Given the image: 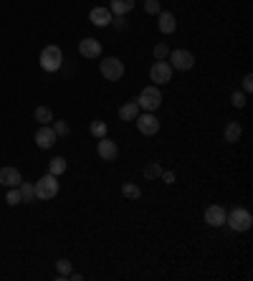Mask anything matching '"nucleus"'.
Segmentation results:
<instances>
[{
  "mask_svg": "<svg viewBox=\"0 0 253 281\" xmlns=\"http://www.w3.org/2000/svg\"><path fill=\"white\" fill-rule=\"evenodd\" d=\"M159 178H162V183H167V185H172V183H175V172H170V170H167V172L162 170V175H159Z\"/></svg>",
  "mask_w": 253,
  "mask_h": 281,
  "instance_id": "obj_31",
  "label": "nucleus"
},
{
  "mask_svg": "<svg viewBox=\"0 0 253 281\" xmlns=\"http://www.w3.org/2000/svg\"><path fill=\"white\" fill-rule=\"evenodd\" d=\"M157 28L165 33V36L175 33V28H177V21H175V15H172V13H167V10H159V13H157Z\"/></svg>",
  "mask_w": 253,
  "mask_h": 281,
  "instance_id": "obj_14",
  "label": "nucleus"
},
{
  "mask_svg": "<svg viewBox=\"0 0 253 281\" xmlns=\"http://www.w3.org/2000/svg\"><path fill=\"white\" fill-rule=\"evenodd\" d=\"M251 89H253V76L251 74H246V76H243V92L248 94Z\"/></svg>",
  "mask_w": 253,
  "mask_h": 281,
  "instance_id": "obj_32",
  "label": "nucleus"
},
{
  "mask_svg": "<svg viewBox=\"0 0 253 281\" xmlns=\"http://www.w3.org/2000/svg\"><path fill=\"white\" fill-rule=\"evenodd\" d=\"M5 200H8V205H18V203H23V200H21V190H18V187H8Z\"/></svg>",
  "mask_w": 253,
  "mask_h": 281,
  "instance_id": "obj_27",
  "label": "nucleus"
},
{
  "mask_svg": "<svg viewBox=\"0 0 253 281\" xmlns=\"http://www.w3.org/2000/svg\"><path fill=\"white\" fill-rule=\"evenodd\" d=\"M225 225H230L236 233H243L253 225V216L246 208H233L230 213H225Z\"/></svg>",
  "mask_w": 253,
  "mask_h": 281,
  "instance_id": "obj_1",
  "label": "nucleus"
},
{
  "mask_svg": "<svg viewBox=\"0 0 253 281\" xmlns=\"http://www.w3.org/2000/svg\"><path fill=\"white\" fill-rule=\"evenodd\" d=\"M205 223L213 225V228L225 225V208H221V205H210V208H205Z\"/></svg>",
  "mask_w": 253,
  "mask_h": 281,
  "instance_id": "obj_12",
  "label": "nucleus"
},
{
  "mask_svg": "<svg viewBox=\"0 0 253 281\" xmlns=\"http://www.w3.org/2000/svg\"><path fill=\"white\" fill-rule=\"evenodd\" d=\"M79 54H81L84 59H99V56H101V43H99L96 38H84V41L79 43Z\"/></svg>",
  "mask_w": 253,
  "mask_h": 281,
  "instance_id": "obj_11",
  "label": "nucleus"
},
{
  "mask_svg": "<svg viewBox=\"0 0 253 281\" xmlns=\"http://www.w3.org/2000/svg\"><path fill=\"white\" fill-rule=\"evenodd\" d=\"M122 195H124L127 200H139L142 198V190H139V185H134V183H124L122 185Z\"/></svg>",
  "mask_w": 253,
  "mask_h": 281,
  "instance_id": "obj_21",
  "label": "nucleus"
},
{
  "mask_svg": "<svg viewBox=\"0 0 253 281\" xmlns=\"http://www.w3.org/2000/svg\"><path fill=\"white\" fill-rule=\"evenodd\" d=\"M159 175H162V165H159V162H150V165L144 167V178H147V180H157Z\"/></svg>",
  "mask_w": 253,
  "mask_h": 281,
  "instance_id": "obj_24",
  "label": "nucleus"
},
{
  "mask_svg": "<svg viewBox=\"0 0 253 281\" xmlns=\"http://www.w3.org/2000/svg\"><path fill=\"white\" fill-rule=\"evenodd\" d=\"M167 56H170V48H167L165 43H157V46H155V59H157V61H165Z\"/></svg>",
  "mask_w": 253,
  "mask_h": 281,
  "instance_id": "obj_28",
  "label": "nucleus"
},
{
  "mask_svg": "<svg viewBox=\"0 0 253 281\" xmlns=\"http://www.w3.org/2000/svg\"><path fill=\"white\" fill-rule=\"evenodd\" d=\"M137 114H139V104H137V99L127 101L124 107L119 109V119H122V122H134Z\"/></svg>",
  "mask_w": 253,
  "mask_h": 281,
  "instance_id": "obj_16",
  "label": "nucleus"
},
{
  "mask_svg": "<svg viewBox=\"0 0 253 281\" xmlns=\"http://www.w3.org/2000/svg\"><path fill=\"white\" fill-rule=\"evenodd\" d=\"M134 8V0H112V15H124Z\"/></svg>",
  "mask_w": 253,
  "mask_h": 281,
  "instance_id": "obj_19",
  "label": "nucleus"
},
{
  "mask_svg": "<svg viewBox=\"0 0 253 281\" xmlns=\"http://www.w3.org/2000/svg\"><path fill=\"white\" fill-rule=\"evenodd\" d=\"M144 10H147L150 15L159 13V0H147V3H144Z\"/></svg>",
  "mask_w": 253,
  "mask_h": 281,
  "instance_id": "obj_29",
  "label": "nucleus"
},
{
  "mask_svg": "<svg viewBox=\"0 0 253 281\" xmlns=\"http://www.w3.org/2000/svg\"><path fill=\"white\" fill-rule=\"evenodd\" d=\"M170 66L172 68H177V71H190L192 66H195V56L185 51V48H177V51H170Z\"/></svg>",
  "mask_w": 253,
  "mask_h": 281,
  "instance_id": "obj_6",
  "label": "nucleus"
},
{
  "mask_svg": "<svg viewBox=\"0 0 253 281\" xmlns=\"http://www.w3.org/2000/svg\"><path fill=\"white\" fill-rule=\"evenodd\" d=\"M21 183H23V178H21V172L15 167H0V185L18 187Z\"/></svg>",
  "mask_w": 253,
  "mask_h": 281,
  "instance_id": "obj_13",
  "label": "nucleus"
},
{
  "mask_svg": "<svg viewBox=\"0 0 253 281\" xmlns=\"http://www.w3.org/2000/svg\"><path fill=\"white\" fill-rule=\"evenodd\" d=\"M137 104H139V109H144V112H155V109H159V104H162V92H159L155 84H152V86H144V89L139 92Z\"/></svg>",
  "mask_w": 253,
  "mask_h": 281,
  "instance_id": "obj_3",
  "label": "nucleus"
},
{
  "mask_svg": "<svg viewBox=\"0 0 253 281\" xmlns=\"http://www.w3.org/2000/svg\"><path fill=\"white\" fill-rule=\"evenodd\" d=\"M241 134H243V127L238 125V122H228L225 125V142L228 145H236L241 139Z\"/></svg>",
  "mask_w": 253,
  "mask_h": 281,
  "instance_id": "obj_17",
  "label": "nucleus"
},
{
  "mask_svg": "<svg viewBox=\"0 0 253 281\" xmlns=\"http://www.w3.org/2000/svg\"><path fill=\"white\" fill-rule=\"evenodd\" d=\"M89 21L99 26V28H104V26H109L112 21H114V15H112V10L109 8H94L92 13H89Z\"/></svg>",
  "mask_w": 253,
  "mask_h": 281,
  "instance_id": "obj_15",
  "label": "nucleus"
},
{
  "mask_svg": "<svg viewBox=\"0 0 253 281\" xmlns=\"http://www.w3.org/2000/svg\"><path fill=\"white\" fill-rule=\"evenodd\" d=\"M230 104H233L236 109H243V107L248 104V101H246V92H238V89H236V92L230 94Z\"/></svg>",
  "mask_w": 253,
  "mask_h": 281,
  "instance_id": "obj_26",
  "label": "nucleus"
},
{
  "mask_svg": "<svg viewBox=\"0 0 253 281\" xmlns=\"http://www.w3.org/2000/svg\"><path fill=\"white\" fill-rule=\"evenodd\" d=\"M18 190H21V200L23 203H35V185L33 183H21Z\"/></svg>",
  "mask_w": 253,
  "mask_h": 281,
  "instance_id": "obj_20",
  "label": "nucleus"
},
{
  "mask_svg": "<svg viewBox=\"0 0 253 281\" xmlns=\"http://www.w3.org/2000/svg\"><path fill=\"white\" fill-rule=\"evenodd\" d=\"M56 132H53V127L48 125H41L38 127V132H35V145L41 147V150H48V147H53L56 145Z\"/></svg>",
  "mask_w": 253,
  "mask_h": 281,
  "instance_id": "obj_10",
  "label": "nucleus"
},
{
  "mask_svg": "<svg viewBox=\"0 0 253 281\" xmlns=\"http://www.w3.org/2000/svg\"><path fill=\"white\" fill-rule=\"evenodd\" d=\"M99 71H101V76L106 81H119L124 76V63L119 61L117 56H109V59H104L99 63Z\"/></svg>",
  "mask_w": 253,
  "mask_h": 281,
  "instance_id": "obj_5",
  "label": "nucleus"
},
{
  "mask_svg": "<svg viewBox=\"0 0 253 281\" xmlns=\"http://www.w3.org/2000/svg\"><path fill=\"white\" fill-rule=\"evenodd\" d=\"M53 132H56V137H66V134H68V125H66V122H56Z\"/></svg>",
  "mask_w": 253,
  "mask_h": 281,
  "instance_id": "obj_30",
  "label": "nucleus"
},
{
  "mask_svg": "<svg viewBox=\"0 0 253 281\" xmlns=\"http://www.w3.org/2000/svg\"><path fill=\"white\" fill-rule=\"evenodd\" d=\"M41 68L43 71H59L61 68V63H63V54H61V48L59 46H46L43 51H41Z\"/></svg>",
  "mask_w": 253,
  "mask_h": 281,
  "instance_id": "obj_4",
  "label": "nucleus"
},
{
  "mask_svg": "<svg viewBox=\"0 0 253 281\" xmlns=\"http://www.w3.org/2000/svg\"><path fill=\"white\" fill-rule=\"evenodd\" d=\"M56 269H59V279H68V274H71V261H68V258H59V261H56Z\"/></svg>",
  "mask_w": 253,
  "mask_h": 281,
  "instance_id": "obj_25",
  "label": "nucleus"
},
{
  "mask_svg": "<svg viewBox=\"0 0 253 281\" xmlns=\"http://www.w3.org/2000/svg\"><path fill=\"white\" fill-rule=\"evenodd\" d=\"M112 23H114V28H119V31H122V28H124L127 23H124V18H122V15H117V21H112Z\"/></svg>",
  "mask_w": 253,
  "mask_h": 281,
  "instance_id": "obj_33",
  "label": "nucleus"
},
{
  "mask_svg": "<svg viewBox=\"0 0 253 281\" xmlns=\"http://www.w3.org/2000/svg\"><path fill=\"white\" fill-rule=\"evenodd\" d=\"M33 119H35L38 125H51V122H53V112H51L48 107H35Z\"/></svg>",
  "mask_w": 253,
  "mask_h": 281,
  "instance_id": "obj_18",
  "label": "nucleus"
},
{
  "mask_svg": "<svg viewBox=\"0 0 253 281\" xmlns=\"http://www.w3.org/2000/svg\"><path fill=\"white\" fill-rule=\"evenodd\" d=\"M150 79L155 81V86L167 84V81L172 79V66H170L167 61H155V66L150 68Z\"/></svg>",
  "mask_w": 253,
  "mask_h": 281,
  "instance_id": "obj_8",
  "label": "nucleus"
},
{
  "mask_svg": "<svg viewBox=\"0 0 253 281\" xmlns=\"http://www.w3.org/2000/svg\"><path fill=\"white\" fill-rule=\"evenodd\" d=\"M89 132L94 134L96 139H101V137H106L109 127H106V122H99V119H96V122H92V125H89Z\"/></svg>",
  "mask_w": 253,
  "mask_h": 281,
  "instance_id": "obj_23",
  "label": "nucleus"
},
{
  "mask_svg": "<svg viewBox=\"0 0 253 281\" xmlns=\"http://www.w3.org/2000/svg\"><path fill=\"white\" fill-rule=\"evenodd\" d=\"M137 129L142 132V134H157L159 132V122H157V117L152 114V112H144V114H137Z\"/></svg>",
  "mask_w": 253,
  "mask_h": 281,
  "instance_id": "obj_7",
  "label": "nucleus"
},
{
  "mask_svg": "<svg viewBox=\"0 0 253 281\" xmlns=\"http://www.w3.org/2000/svg\"><path fill=\"white\" fill-rule=\"evenodd\" d=\"M96 155L101 157L104 162H112V160H117V155H119V147H117V142H112L109 137H101V139L96 142Z\"/></svg>",
  "mask_w": 253,
  "mask_h": 281,
  "instance_id": "obj_9",
  "label": "nucleus"
},
{
  "mask_svg": "<svg viewBox=\"0 0 253 281\" xmlns=\"http://www.w3.org/2000/svg\"><path fill=\"white\" fill-rule=\"evenodd\" d=\"M59 195V178L56 175H43L38 183H35V198L38 200H51Z\"/></svg>",
  "mask_w": 253,
  "mask_h": 281,
  "instance_id": "obj_2",
  "label": "nucleus"
},
{
  "mask_svg": "<svg viewBox=\"0 0 253 281\" xmlns=\"http://www.w3.org/2000/svg\"><path fill=\"white\" fill-rule=\"evenodd\" d=\"M48 172H51V175H56V178H59L61 172H66V160H63V157H53V160H51V165H48Z\"/></svg>",
  "mask_w": 253,
  "mask_h": 281,
  "instance_id": "obj_22",
  "label": "nucleus"
}]
</instances>
